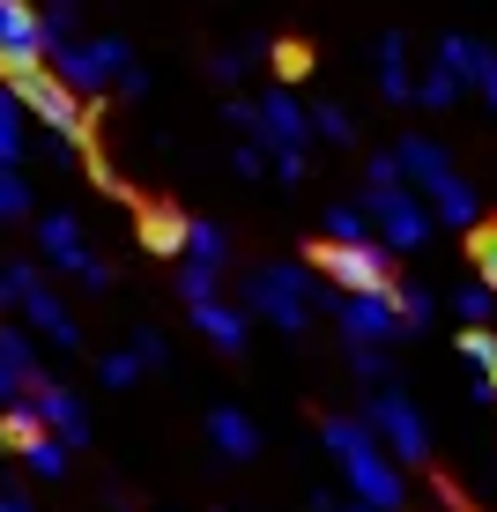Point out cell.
Instances as JSON below:
<instances>
[{
    "instance_id": "1",
    "label": "cell",
    "mask_w": 497,
    "mask_h": 512,
    "mask_svg": "<svg viewBox=\"0 0 497 512\" xmlns=\"http://www.w3.org/2000/svg\"><path fill=\"white\" fill-rule=\"evenodd\" d=\"M319 446L334 453L349 498H364V505H379V512H401V468H394V453L371 438L364 416H327V423H319Z\"/></svg>"
},
{
    "instance_id": "2",
    "label": "cell",
    "mask_w": 497,
    "mask_h": 512,
    "mask_svg": "<svg viewBox=\"0 0 497 512\" xmlns=\"http://www.w3.org/2000/svg\"><path fill=\"white\" fill-rule=\"evenodd\" d=\"M312 312H319L312 268H297V260H268V268L245 275V320H268L282 334H305Z\"/></svg>"
},
{
    "instance_id": "3",
    "label": "cell",
    "mask_w": 497,
    "mask_h": 512,
    "mask_svg": "<svg viewBox=\"0 0 497 512\" xmlns=\"http://www.w3.org/2000/svg\"><path fill=\"white\" fill-rule=\"evenodd\" d=\"M15 90V104L23 112H38V127L60 141V149H90V112H82V97L67 90L52 67H23V75H0Z\"/></svg>"
},
{
    "instance_id": "4",
    "label": "cell",
    "mask_w": 497,
    "mask_h": 512,
    "mask_svg": "<svg viewBox=\"0 0 497 512\" xmlns=\"http://www.w3.org/2000/svg\"><path fill=\"white\" fill-rule=\"evenodd\" d=\"M364 216H371V231H379V245H394V253H416V245L431 238V201L408 179H371Z\"/></svg>"
},
{
    "instance_id": "5",
    "label": "cell",
    "mask_w": 497,
    "mask_h": 512,
    "mask_svg": "<svg viewBox=\"0 0 497 512\" xmlns=\"http://www.w3.org/2000/svg\"><path fill=\"white\" fill-rule=\"evenodd\" d=\"M127 60H134V52L119 45V38H60V45L45 52V67H52V75H60V82H67V90H75L82 104L112 90Z\"/></svg>"
},
{
    "instance_id": "6",
    "label": "cell",
    "mask_w": 497,
    "mask_h": 512,
    "mask_svg": "<svg viewBox=\"0 0 497 512\" xmlns=\"http://www.w3.org/2000/svg\"><path fill=\"white\" fill-rule=\"evenodd\" d=\"M364 423H371V438H379V446L394 453L401 468H423V461H431V431H423L416 401H408L401 386H371V401H364Z\"/></svg>"
},
{
    "instance_id": "7",
    "label": "cell",
    "mask_w": 497,
    "mask_h": 512,
    "mask_svg": "<svg viewBox=\"0 0 497 512\" xmlns=\"http://www.w3.org/2000/svg\"><path fill=\"white\" fill-rule=\"evenodd\" d=\"M319 275L334 282V290H386L394 297L401 282H394V245H379V238H357V245H334V238H319Z\"/></svg>"
},
{
    "instance_id": "8",
    "label": "cell",
    "mask_w": 497,
    "mask_h": 512,
    "mask_svg": "<svg viewBox=\"0 0 497 512\" xmlns=\"http://www.w3.org/2000/svg\"><path fill=\"white\" fill-rule=\"evenodd\" d=\"M38 253L52 260V268H67L82 290H112V268L82 245V223L75 216H38Z\"/></svg>"
},
{
    "instance_id": "9",
    "label": "cell",
    "mask_w": 497,
    "mask_h": 512,
    "mask_svg": "<svg viewBox=\"0 0 497 512\" xmlns=\"http://www.w3.org/2000/svg\"><path fill=\"white\" fill-rule=\"evenodd\" d=\"M52 30L30 0H0V75H23V67H45Z\"/></svg>"
},
{
    "instance_id": "10",
    "label": "cell",
    "mask_w": 497,
    "mask_h": 512,
    "mask_svg": "<svg viewBox=\"0 0 497 512\" xmlns=\"http://www.w3.org/2000/svg\"><path fill=\"white\" fill-rule=\"evenodd\" d=\"M253 141H260L268 156H275V149H312V112H305L290 90H268V97L253 104Z\"/></svg>"
},
{
    "instance_id": "11",
    "label": "cell",
    "mask_w": 497,
    "mask_h": 512,
    "mask_svg": "<svg viewBox=\"0 0 497 512\" xmlns=\"http://www.w3.org/2000/svg\"><path fill=\"white\" fill-rule=\"evenodd\" d=\"M334 327H342V342H394L401 334L386 290H342L334 297Z\"/></svg>"
},
{
    "instance_id": "12",
    "label": "cell",
    "mask_w": 497,
    "mask_h": 512,
    "mask_svg": "<svg viewBox=\"0 0 497 512\" xmlns=\"http://www.w3.org/2000/svg\"><path fill=\"white\" fill-rule=\"evenodd\" d=\"M23 394L38 401V416H45V431H52V438H67V446H90V416H82V401L67 394V386H52V379H30Z\"/></svg>"
},
{
    "instance_id": "13",
    "label": "cell",
    "mask_w": 497,
    "mask_h": 512,
    "mask_svg": "<svg viewBox=\"0 0 497 512\" xmlns=\"http://www.w3.org/2000/svg\"><path fill=\"white\" fill-rule=\"evenodd\" d=\"M394 156H401V179L416 186V193H438L446 179H460V171H453V156L438 149L431 134H401V141H394Z\"/></svg>"
},
{
    "instance_id": "14",
    "label": "cell",
    "mask_w": 497,
    "mask_h": 512,
    "mask_svg": "<svg viewBox=\"0 0 497 512\" xmlns=\"http://www.w3.org/2000/svg\"><path fill=\"white\" fill-rule=\"evenodd\" d=\"M23 327H30V334H45L52 349H82V327H75V312H67V305H60V290H45V282L23 297Z\"/></svg>"
},
{
    "instance_id": "15",
    "label": "cell",
    "mask_w": 497,
    "mask_h": 512,
    "mask_svg": "<svg viewBox=\"0 0 497 512\" xmlns=\"http://www.w3.org/2000/svg\"><path fill=\"white\" fill-rule=\"evenodd\" d=\"M193 312V327L208 334V342L223 349V357H238L245 349V305H223V297H201V305H186Z\"/></svg>"
},
{
    "instance_id": "16",
    "label": "cell",
    "mask_w": 497,
    "mask_h": 512,
    "mask_svg": "<svg viewBox=\"0 0 497 512\" xmlns=\"http://www.w3.org/2000/svg\"><path fill=\"white\" fill-rule=\"evenodd\" d=\"M460 364H468V394L475 401H497V334L490 327L460 334Z\"/></svg>"
},
{
    "instance_id": "17",
    "label": "cell",
    "mask_w": 497,
    "mask_h": 512,
    "mask_svg": "<svg viewBox=\"0 0 497 512\" xmlns=\"http://www.w3.org/2000/svg\"><path fill=\"white\" fill-rule=\"evenodd\" d=\"M208 438H216L223 461H253V453H260V423L245 409H208Z\"/></svg>"
},
{
    "instance_id": "18",
    "label": "cell",
    "mask_w": 497,
    "mask_h": 512,
    "mask_svg": "<svg viewBox=\"0 0 497 512\" xmlns=\"http://www.w3.org/2000/svg\"><path fill=\"white\" fill-rule=\"evenodd\" d=\"M423 201H431V223H453V231H475V223H483V201H475L468 179H446L438 193H423Z\"/></svg>"
},
{
    "instance_id": "19",
    "label": "cell",
    "mask_w": 497,
    "mask_h": 512,
    "mask_svg": "<svg viewBox=\"0 0 497 512\" xmlns=\"http://www.w3.org/2000/svg\"><path fill=\"white\" fill-rule=\"evenodd\" d=\"M379 90H386V104H416V75H408V38L401 30L379 45Z\"/></svg>"
},
{
    "instance_id": "20",
    "label": "cell",
    "mask_w": 497,
    "mask_h": 512,
    "mask_svg": "<svg viewBox=\"0 0 497 512\" xmlns=\"http://www.w3.org/2000/svg\"><path fill=\"white\" fill-rule=\"evenodd\" d=\"M0 364L15 372V386H30L38 379V334L30 327H0Z\"/></svg>"
},
{
    "instance_id": "21",
    "label": "cell",
    "mask_w": 497,
    "mask_h": 512,
    "mask_svg": "<svg viewBox=\"0 0 497 512\" xmlns=\"http://www.w3.org/2000/svg\"><path fill=\"white\" fill-rule=\"evenodd\" d=\"M179 260H201V268H223V260H230V238L216 231V223L186 216V245H179Z\"/></svg>"
},
{
    "instance_id": "22",
    "label": "cell",
    "mask_w": 497,
    "mask_h": 512,
    "mask_svg": "<svg viewBox=\"0 0 497 512\" xmlns=\"http://www.w3.org/2000/svg\"><path fill=\"white\" fill-rule=\"evenodd\" d=\"M141 245H149V253H179L186 245V216L179 208H141Z\"/></svg>"
},
{
    "instance_id": "23",
    "label": "cell",
    "mask_w": 497,
    "mask_h": 512,
    "mask_svg": "<svg viewBox=\"0 0 497 512\" xmlns=\"http://www.w3.org/2000/svg\"><path fill=\"white\" fill-rule=\"evenodd\" d=\"M475 60H483V45H475V38H460V30H446V38H438V67H446L460 90H475Z\"/></svg>"
},
{
    "instance_id": "24",
    "label": "cell",
    "mask_w": 497,
    "mask_h": 512,
    "mask_svg": "<svg viewBox=\"0 0 497 512\" xmlns=\"http://www.w3.org/2000/svg\"><path fill=\"white\" fill-rule=\"evenodd\" d=\"M394 320H401V334H423V327L438 320V297L416 290V282H401V290H394Z\"/></svg>"
},
{
    "instance_id": "25",
    "label": "cell",
    "mask_w": 497,
    "mask_h": 512,
    "mask_svg": "<svg viewBox=\"0 0 497 512\" xmlns=\"http://www.w3.org/2000/svg\"><path fill=\"white\" fill-rule=\"evenodd\" d=\"M67 453H75V446H67V438L38 431V438H30V446H23V468H30V475H45V483H52V475H67Z\"/></svg>"
},
{
    "instance_id": "26",
    "label": "cell",
    "mask_w": 497,
    "mask_h": 512,
    "mask_svg": "<svg viewBox=\"0 0 497 512\" xmlns=\"http://www.w3.org/2000/svg\"><path fill=\"white\" fill-rule=\"evenodd\" d=\"M0 164H23V104L0 82Z\"/></svg>"
},
{
    "instance_id": "27",
    "label": "cell",
    "mask_w": 497,
    "mask_h": 512,
    "mask_svg": "<svg viewBox=\"0 0 497 512\" xmlns=\"http://www.w3.org/2000/svg\"><path fill=\"white\" fill-rule=\"evenodd\" d=\"M453 312H460V327H490V312H497V290L483 275L468 282V290H453Z\"/></svg>"
},
{
    "instance_id": "28",
    "label": "cell",
    "mask_w": 497,
    "mask_h": 512,
    "mask_svg": "<svg viewBox=\"0 0 497 512\" xmlns=\"http://www.w3.org/2000/svg\"><path fill=\"white\" fill-rule=\"evenodd\" d=\"M38 268H30V260H8V268H0V312H23V297L38 290Z\"/></svg>"
},
{
    "instance_id": "29",
    "label": "cell",
    "mask_w": 497,
    "mask_h": 512,
    "mask_svg": "<svg viewBox=\"0 0 497 512\" xmlns=\"http://www.w3.org/2000/svg\"><path fill=\"white\" fill-rule=\"evenodd\" d=\"M312 141H327V149H349V141H357V119H349L342 104H319V112H312Z\"/></svg>"
},
{
    "instance_id": "30",
    "label": "cell",
    "mask_w": 497,
    "mask_h": 512,
    "mask_svg": "<svg viewBox=\"0 0 497 512\" xmlns=\"http://www.w3.org/2000/svg\"><path fill=\"white\" fill-rule=\"evenodd\" d=\"M453 97H460V82L446 75V67H431V75L416 82V104H423V112H453Z\"/></svg>"
},
{
    "instance_id": "31",
    "label": "cell",
    "mask_w": 497,
    "mask_h": 512,
    "mask_svg": "<svg viewBox=\"0 0 497 512\" xmlns=\"http://www.w3.org/2000/svg\"><path fill=\"white\" fill-rule=\"evenodd\" d=\"M327 238L334 245H357V238H379V231H371L364 208H327Z\"/></svg>"
},
{
    "instance_id": "32",
    "label": "cell",
    "mask_w": 497,
    "mask_h": 512,
    "mask_svg": "<svg viewBox=\"0 0 497 512\" xmlns=\"http://www.w3.org/2000/svg\"><path fill=\"white\" fill-rule=\"evenodd\" d=\"M349 372L364 386H386V342H349Z\"/></svg>"
},
{
    "instance_id": "33",
    "label": "cell",
    "mask_w": 497,
    "mask_h": 512,
    "mask_svg": "<svg viewBox=\"0 0 497 512\" xmlns=\"http://www.w3.org/2000/svg\"><path fill=\"white\" fill-rule=\"evenodd\" d=\"M15 216H30V186L15 164H0V223H15Z\"/></svg>"
},
{
    "instance_id": "34",
    "label": "cell",
    "mask_w": 497,
    "mask_h": 512,
    "mask_svg": "<svg viewBox=\"0 0 497 512\" xmlns=\"http://www.w3.org/2000/svg\"><path fill=\"white\" fill-rule=\"evenodd\" d=\"M468 253H475V275L497 290V223H475V231H468Z\"/></svg>"
},
{
    "instance_id": "35",
    "label": "cell",
    "mask_w": 497,
    "mask_h": 512,
    "mask_svg": "<svg viewBox=\"0 0 497 512\" xmlns=\"http://www.w3.org/2000/svg\"><path fill=\"white\" fill-rule=\"evenodd\" d=\"M179 297H186V305H201V297H216V268H201V260H186V268H179Z\"/></svg>"
},
{
    "instance_id": "36",
    "label": "cell",
    "mask_w": 497,
    "mask_h": 512,
    "mask_svg": "<svg viewBox=\"0 0 497 512\" xmlns=\"http://www.w3.org/2000/svg\"><path fill=\"white\" fill-rule=\"evenodd\" d=\"M253 52H260V45H238V52H216V82H223V90H238V82H245V67H253Z\"/></svg>"
},
{
    "instance_id": "37",
    "label": "cell",
    "mask_w": 497,
    "mask_h": 512,
    "mask_svg": "<svg viewBox=\"0 0 497 512\" xmlns=\"http://www.w3.org/2000/svg\"><path fill=\"white\" fill-rule=\"evenodd\" d=\"M141 379V357L134 349H112V357H104V386H134Z\"/></svg>"
},
{
    "instance_id": "38",
    "label": "cell",
    "mask_w": 497,
    "mask_h": 512,
    "mask_svg": "<svg viewBox=\"0 0 497 512\" xmlns=\"http://www.w3.org/2000/svg\"><path fill=\"white\" fill-rule=\"evenodd\" d=\"M127 349L141 357V372H164V357H171V349H164V334H149V327H141V334H134Z\"/></svg>"
},
{
    "instance_id": "39",
    "label": "cell",
    "mask_w": 497,
    "mask_h": 512,
    "mask_svg": "<svg viewBox=\"0 0 497 512\" xmlns=\"http://www.w3.org/2000/svg\"><path fill=\"white\" fill-rule=\"evenodd\" d=\"M230 171H238V179H260V171H268V149H260V141H238V156H230Z\"/></svg>"
},
{
    "instance_id": "40",
    "label": "cell",
    "mask_w": 497,
    "mask_h": 512,
    "mask_svg": "<svg viewBox=\"0 0 497 512\" xmlns=\"http://www.w3.org/2000/svg\"><path fill=\"white\" fill-rule=\"evenodd\" d=\"M475 90H483V104L497 112V52L483 45V60H475Z\"/></svg>"
},
{
    "instance_id": "41",
    "label": "cell",
    "mask_w": 497,
    "mask_h": 512,
    "mask_svg": "<svg viewBox=\"0 0 497 512\" xmlns=\"http://www.w3.org/2000/svg\"><path fill=\"white\" fill-rule=\"evenodd\" d=\"M268 164H275V179H282V186H297V179H305V149H275Z\"/></svg>"
},
{
    "instance_id": "42",
    "label": "cell",
    "mask_w": 497,
    "mask_h": 512,
    "mask_svg": "<svg viewBox=\"0 0 497 512\" xmlns=\"http://www.w3.org/2000/svg\"><path fill=\"white\" fill-rule=\"evenodd\" d=\"M0 512H38V505H30L23 490H0Z\"/></svg>"
},
{
    "instance_id": "43",
    "label": "cell",
    "mask_w": 497,
    "mask_h": 512,
    "mask_svg": "<svg viewBox=\"0 0 497 512\" xmlns=\"http://www.w3.org/2000/svg\"><path fill=\"white\" fill-rule=\"evenodd\" d=\"M15 394H23V386H15V372L0 364V401H15Z\"/></svg>"
},
{
    "instance_id": "44",
    "label": "cell",
    "mask_w": 497,
    "mask_h": 512,
    "mask_svg": "<svg viewBox=\"0 0 497 512\" xmlns=\"http://www.w3.org/2000/svg\"><path fill=\"white\" fill-rule=\"evenodd\" d=\"M334 512H379V505H364V498H349V505H334Z\"/></svg>"
}]
</instances>
